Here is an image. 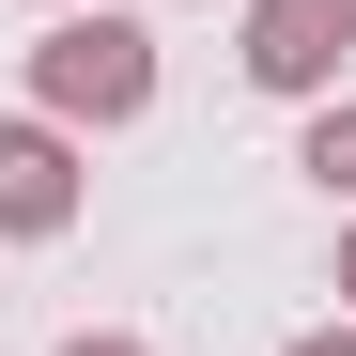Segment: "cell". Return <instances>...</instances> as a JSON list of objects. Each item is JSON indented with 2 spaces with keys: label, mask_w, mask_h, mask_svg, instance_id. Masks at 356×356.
<instances>
[{
  "label": "cell",
  "mask_w": 356,
  "mask_h": 356,
  "mask_svg": "<svg viewBox=\"0 0 356 356\" xmlns=\"http://www.w3.org/2000/svg\"><path fill=\"white\" fill-rule=\"evenodd\" d=\"M140 108H155V31L108 16V0H63L31 31V124L93 140V124H140Z\"/></svg>",
  "instance_id": "6da1fadb"
},
{
  "label": "cell",
  "mask_w": 356,
  "mask_h": 356,
  "mask_svg": "<svg viewBox=\"0 0 356 356\" xmlns=\"http://www.w3.org/2000/svg\"><path fill=\"white\" fill-rule=\"evenodd\" d=\"M78 202H93L78 140L31 124V108H0V232H16V248H47V232H78Z\"/></svg>",
  "instance_id": "7a4b0ae2"
},
{
  "label": "cell",
  "mask_w": 356,
  "mask_h": 356,
  "mask_svg": "<svg viewBox=\"0 0 356 356\" xmlns=\"http://www.w3.org/2000/svg\"><path fill=\"white\" fill-rule=\"evenodd\" d=\"M232 63H248V93H294V108H325V93H341V31L310 16V0H248Z\"/></svg>",
  "instance_id": "3957f363"
},
{
  "label": "cell",
  "mask_w": 356,
  "mask_h": 356,
  "mask_svg": "<svg viewBox=\"0 0 356 356\" xmlns=\"http://www.w3.org/2000/svg\"><path fill=\"white\" fill-rule=\"evenodd\" d=\"M294 170H310L325 202H356V93H325V108H310V140H294Z\"/></svg>",
  "instance_id": "277c9868"
},
{
  "label": "cell",
  "mask_w": 356,
  "mask_h": 356,
  "mask_svg": "<svg viewBox=\"0 0 356 356\" xmlns=\"http://www.w3.org/2000/svg\"><path fill=\"white\" fill-rule=\"evenodd\" d=\"M63 356H155V341H140V325H78Z\"/></svg>",
  "instance_id": "5b68a950"
},
{
  "label": "cell",
  "mask_w": 356,
  "mask_h": 356,
  "mask_svg": "<svg viewBox=\"0 0 356 356\" xmlns=\"http://www.w3.org/2000/svg\"><path fill=\"white\" fill-rule=\"evenodd\" d=\"M279 356H356V325H310V341H279Z\"/></svg>",
  "instance_id": "8992f818"
},
{
  "label": "cell",
  "mask_w": 356,
  "mask_h": 356,
  "mask_svg": "<svg viewBox=\"0 0 356 356\" xmlns=\"http://www.w3.org/2000/svg\"><path fill=\"white\" fill-rule=\"evenodd\" d=\"M310 16H325V31H341V47H356V0H310Z\"/></svg>",
  "instance_id": "52a82bcc"
},
{
  "label": "cell",
  "mask_w": 356,
  "mask_h": 356,
  "mask_svg": "<svg viewBox=\"0 0 356 356\" xmlns=\"http://www.w3.org/2000/svg\"><path fill=\"white\" fill-rule=\"evenodd\" d=\"M341 310H356V232H341Z\"/></svg>",
  "instance_id": "ba28073f"
},
{
  "label": "cell",
  "mask_w": 356,
  "mask_h": 356,
  "mask_svg": "<svg viewBox=\"0 0 356 356\" xmlns=\"http://www.w3.org/2000/svg\"><path fill=\"white\" fill-rule=\"evenodd\" d=\"M47 16H63V0H47Z\"/></svg>",
  "instance_id": "9c48e42d"
}]
</instances>
